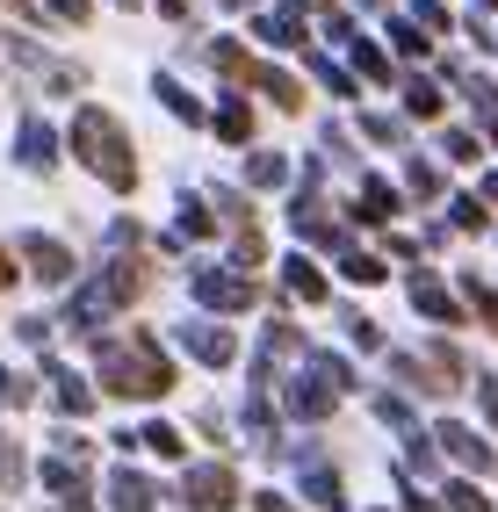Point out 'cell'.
I'll return each instance as SVG.
<instances>
[{
	"label": "cell",
	"mask_w": 498,
	"mask_h": 512,
	"mask_svg": "<svg viewBox=\"0 0 498 512\" xmlns=\"http://www.w3.org/2000/svg\"><path fill=\"white\" fill-rule=\"evenodd\" d=\"M484 412H491V426H498V383H484Z\"/></svg>",
	"instance_id": "obj_32"
},
{
	"label": "cell",
	"mask_w": 498,
	"mask_h": 512,
	"mask_svg": "<svg viewBox=\"0 0 498 512\" xmlns=\"http://www.w3.org/2000/svg\"><path fill=\"white\" fill-rule=\"evenodd\" d=\"M448 505H455V512H491V498H484L477 484H448Z\"/></svg>",
	"instance_id": "obj_21"
},
{
	"label": "cell",
	"mask_w": 498,
	"mask_h": 512,
	"mask_svg": "<svg viewBox=\"0 0 498 512\" xmlns=\"http://www.w3.org/2000/svg\"><path fill=\"white\" fill-rule=\"evenodd\" d=\"M484 202H498V174H491V181H484Z\"/></svg>",
	"instance_id": "obj_35"
},
{
	"label": "cell",
	"mask_w": 498,
	"mask_h": 512,
	"mask_svg": "<svg viewBox=\"0 0 498 512\" xmlns=\"http://www.w3.org/2000/svg\"><path fill=\"white\" fill-rule=\"evenodd\" d=\"M51 383H58V404H65V412H87V383H80V375H65V368H51Z\"/></svg>",
	"instance_id": "obj_16"
},
{
	"label": "cell",
	"mask_w": 498,
	"mask_h": 512,
	"mask_svg": "<svg viewBox=\"0 0 498 512\" xmlns=\"http://www.w3.org/2000/svg\"><path fill=\"white\" fill-rule=\"evenodd\" d=\"M448 210H455V224H462V231H484V202L462 195V202H448Z\"/></svg>",
	"instance_id": "obj_29"
},
{
	"label": "cell",
	"mask_w": 498,
	"mask_h": 512,
	"mask_svg": "<svg viewBox=\"0 0 498 512\" xmlns=\"http://www.w3.org/2000/svg\"><path fill=\"white\" fill-rule=\"evenodd\" d=\"M138 448H152V455L174 462V455H181V433H174V426H145V433H138Z\"/></svg>",
	"instance_id": "obj_17"
},
{
	"label": "cell",
	"mask_w": 498,
	"mask_h": 512,
	"mask_svg": "<svg viewBox=\"0 0 498 512\" xmlns=\"http://www.w3.org/2000/svg\"><path fill=\"white\" fill-rule=\"evenodd\" d=\"M390 210H397V195H390L383 181H361V217H369V224H383Z\"/></svg>",
	"instance_id": "obj_15"
},
{
	"label": "cell",
	"mask_w": 498,
	"mask_h": 512,
	"mask_svg": "<svg viewBox=\"0 0 498 512\" xmlns=\"http://www.w3.org/2000/svg\"><path fill=\"white\" fill-rule=\"evenodd\" d=\"M282 174H289V166H282V152H260V159H253V188H275Z\"/></svg>",
	"instance_id": "obj_22"
},
{
	"label": "cell",
	"mask_w": 498,
	"mask_h": 512,
	"mask_svg": "<svg viewBox=\"0 0 498 512\" xmlns=\"http://www.w3.org/2000/svg\"><path fill=\"white\" fill-rule=\"evenodd\" d=\"M51 8H58L65 22H87V0H51Z\"/></svg>",
	"instance_id": "obj_31"
},
{
	"label": "cell",
	"mask_w": 498,
	"mask_h": 512,
	"mask_svg": "<svg viewBox=\"0 0 498 512\" xmlns=\"http://www.w3.org/2000/svg\"><path fill=\"white\" fill-rule=\"evenodd\" d=\"M412 303L426 318H441V325H462V311H455V296L441 289V282H412Z\"/></svg>",
	"instance_id": "obj_11"
},
{
	"label": "cell",
	"mask_w": 498,
	"mask_h": 512,
	"mask_svg": "<svg viewBox=\"0 0 498 512\" xmlns=\"http://www.w3.org/2000/svg\"><path fill=\"white\" fill-rule=\"evenodd\" d=\"M29 267H37V282H65V275H73V253H65L58 246V238H29Z\"/></svg>",
	"instance_id": "obj_8"
},
{
	"label": "cell",
	"mask_w": 498,
	"mask_h": 512,
	"mask_svg": "<svg viewBox=\"0 0 498 512\" xmlns=\"http://www.w3.org/2000/svg\"><path fill=\"white\" fill-rule=\"evenodd\" d=\"M231 491H239V484H231V469H224V462L188 469V505H195V512H224V505H231Z\"/></svg>",
	"instance_id": "obj_5"
},
{
	"label": "cell",
	"mask_w": 498,
	"mask_h": 512,
	"mask_svg": "<svg viewBox=\"0 0 498 512\" xmlns=\"http://www.w3.org/2000/svg\"><path fill=\"white\" fill-rule=\"evenodd\" d=\"M73 145H80V159L102 174L109 188H138V166H130V145H123V130H116V116H102V109H80L73 116Z\"/></svg>",
	"instance_id": "obj_2"
},
{
	"label": "cell",
	"mask_w": 498,
	"mask_h": 512,
	"mask_svg": "<svg viewBox=\"0 0 498 512\" xmlns=\"http://www.w3.org/2000/svg\"><path fill=\"white\" fill-rule=\"evenodd\" d=\"M434 440H441V448H448V455H455V462H470V469H498V455H491V448H484V440H477V433H470V426H441V433H434Z\"/></svg>",
	"instance_id": "obj_7"
},
{
	"label": "cell",
	"mask_w": 498,
	"mask_h": 512,
	"mask_svg": "<svg viewBox=\"0 0 498 512\" xmlns=\"http://www.w3.org/2000/svg\"><path fill=\"white\" fill-rule=\"evenodd\" d=\"M441 152H448L455 166H470V159H477V138H470V130H448V138H441Z\"/></svg>",
	"instance_id": "obj_23"
},
{
	"label": "cell",
	"mask_w": 498,
	"mask_h": 512,
	"mask_svg": "<svg viewBox=\"0 0 498 512\" xmlns=\"http://www.w3.org/2000/svg\"><path fill=\"white\" fill-rule=\"evenodd\" d=\"M347 383H354V368H347V361H332V354H318V361H311V375L289 390V412H296V419H325L332 404H340V390H347Z\"/></svg>",
	"instance_id": "obj_4"
},
{
	"label": "cell",
	"mask_w": 498,
	"mask_h": 512,
	"mask_svg": "<svg viewBox=\"0 0 498 512\" xmlns=\"http://www.w3.org/2000/svg\"><path fill=\"white\" fill-rule=\"evenodd\" d=\"M138 289H145V260H116V267H109L102 282H87V289L73 296V311H65V325L94 332V325H102L109 311H123V303L138 296Z\"/></svg>",
	"instance_id": "obj_3"
},
{
	"label": "cell",
	"mask_w": 498,
	"mask_h": 512,
	"mask_svg": "<svg viewBox=\"0 0 498 512\" xmlns=\"http://www.w3.org/2000/svg\"><path fill=\"white\" fill-rule=\"evenodd\" d=\"M51 145H58V138H51V123H44V116H22V159H29V166H44V174H51V159H58Z\"/></svg>",
	"instance_id": "obj_10"
},
{
	"label": "cell",
	"mask_w": 498,
	"mask_h": 512,
	"mask_svg": "<svg viewBox=\"0 0 498 512\" xmlns=\"http://www.w3.org/2000/svg\"><path fill=\"white\" fill-rule=\"evenodd\" d=\"M0 484H8V491L22 484V448H15V440H0Z\"/></svg>",
	"instance_id": "obj_24"
},
{
	"label": "cell",
	"mask_w": 498,
	"mask_h": 512,
	"mask_svg": "<svg viewBox=\"0 0 498 512\" xmlns=\"http://www.w3.org/2000/svg\"><path fill=\"white\" fill-rule=\"evenodd\" d=\"M195 296L217 303V311H246V303H253V282H239V275H203V282H195Z\"/></svg>",
	"instance_id": "obj_6"
},
{
	"label": "cell",
	"mask_w": 498,
	"mask_h": 512,
	"mask_svg": "<svg viewBox=\"0 0 498 512\" xmlns=\"http://www.w3.org/2000/svg\"><path fill=\"white\" fill-rule=\"evenodd\" d=\"M347 282H383V260H369V253H347Z\"/></svg>",
	"instance_id": "obj_27"
},
{
	"label": "cell",
	"mask_w": 498,
	"mask_h": 512,
	"mask_svg": "<svg viewBox=\"0 0 498 512\" xmlns=\"http://www.w3.org/2000/svg\"><path fill=\"white\" fill-rule=\"evenodd\" d=\"M224 8H246V0H224Z\"/></svg>",
	"instance_id": "obj_36"
},
{
	"label": "cell",
	"mask_w": 498,
	"mask_h": 512,
	"mask_svg": "<svg viewBox=\"0 0 498 512\" xmlns=\"http://www.w3.org/2000/svg\"><path fill=\"white\" fill-rule=\"evenodd\" d=\"M390 37H397V51H405V58H426V37H419V29H390Z\"/></svg>",
	"instance_id": "obj_30"
},
{
	"label": "cell",
	"mask_w": 498,
	"mask_h": 512,
	"mask_svg": "<svg viewBox=\"0 0 498 512\" xmlns=\"http://www.w3.org/2000/svg\"><path fill=\"white\" fill-rule=\"evenodd\" d=\"M181 339H188V347L203 354L210 368H224L231 354H239V347H231V332H224V325H181Z\"/></svg>",
	"instance_id": "obj_9"
},
{
	"label": "cell",
	"mask_w": 498,
	"mask_h": 512,
	"mask_svg": "<svg viewBox=\"0 0 498 512\" xmlns=\"http://www.w3.org/2000/svg\"><path fill=\"white\" fill-rule=\"evenodd\" d=\"M354 58H361V73H369V80H390V58L376 44H354Z\"/></svg>",
	"instance_id": "obj_28"
},
{
	"label": "cell",
	"mask_w": 498,
	"mask_h": 512,
	"mask_svg": "<svg viewBox=\"0 0 498 512\" xmlns=\"http://www.w3.org/2000/svg\"><path fill=\"white\" fill-rule=\"evenodd\" d=\"M102 383L116 397H166L174 390V361L159 354L152 332H130V339H109L102 347Z\"/></svg>",
	"instance_id": "obj_1"
},
{
	"label": "cell",
	"mask_w": 498,
	"mask_h": 512,
	"mask_svg": "<svg viewBox=\"0 0 498 512\" xmlns=\"http://www.w3.org/2000/svg\"><path fill=\"white\" fill-rule=\"evenodd\" d=\"M8 282H15V267H8V253H0V289H8Z\"/></svg>",
	"instance_id": "obj_34"
},
{
	"label": "cell",
	"mask_w": 498,
	"mask_h": 512,
	"mask_svg": "<svg viewBox=\"0 0 498 512\" xmlns=\"http://www.w3.org/2000/svg\"><path fill=\"white\" fill-rule=\"evenodd\" d=\"M405 101H412V116H441V87H434V80H412Z\"/></svg>",
	"instance_id": "obj_19"
},
{
	"label": "cell",
	"mask_w": 498,
	"mask_h": 512,
	"mask_svg": "<svg viewBox=\"0 0 498 512\" xmlns=\"http://www.w3.org/2000/svg\"><path fill=\"white\" fill-rule=\"evenodd\" d=\"M282 267H289V296L296 303H325V275H318L311 260H282Z\"/></svg>",
	"instance_id": "obj_13"
},
{
	"label": "cell",
	"mask_w": 498,
	"mask_h": 512,
	"mask_svg": "<svg viewBox=\"0 0 498 512\" xmlns=\"http://www.w3.org/2000/svg\"><path fill=\"white\" fill-rule=\"evenodd\" d=\"M159 94H166V109H174L181 123H195V116H203V109H195V101H188V94H181L174 80H159Z\"/></svg>",
	"instance_id": "obj_26"
},
{
	"label": "cell",
	"mask_w": 498,
	"mask_h": 512,
	"mask_svg": "<svg viewBox=\"0 0 498 512\" xmlns=\"http://www.w3.org/2000/svg\"><path fill=\"white\" fill-rule=\"evenodd\" d=\"M260 512H296V505H289V498H275V491H268V498H260Z\"/></svg>",
	"instance_id": "obj_33"
},
{
	"label": "cell",
	"mask_w": 498,
	"mask_h": 512,
	"mask_svg": "<svg viewBox=\"0 0 498 512\" xmlns=\"http://www.w3.org/2000/svg\"><path fill=\"white\" fill-rule=\"evenodd\" d=\"M109 491H116V512H152V484H145V476L116 469V476H109Z\"/></svg>",
	"instance_id": "obj_12"
},
{
	"label": "cell",
	"mask_w": 498,
	"mask_h": 512,
	"mask_svg": "<svg viewBox=\"0 0 498 512\" xmlns=\"http://www.w3.org/2000/svg\"><path fill=\"white\" fill-rule=\"evenodd\" d=\"M304 491H311V505H332V512H340V476L311 469V476H304Z\"/></svg>",
	"instance_id": "obj_18"
},
{
	"label": "cell",
	"mask_w": 498,
	"mask_h": 512,
	"mask_svg": "<svg viewBox=\"0 0 498 512\" xmlns=\"http://www.w3.org/2000/svg\"><path fill=\"white\" fill-rule=\"evenodd\" d=\"M260 44H304V37H296L289 15H260Z\"/></svg>",
	"instance_id": "obj_20"
},
{
	"label": "cell",
	"mask_w": 498,
	"mask_h": 512,
	"mask_svg": "<svg viewBox=\"0 0 498 512\" xmlns=\"http://www.w3.org/2000/svg\"><path fill=\"white\" fill-rule=\"evenodd\" d=\"M470 303H477V311H484V318L498 325V289H491L484 275H470Z\"/></svg>",
	"instance_id": "obj_25"
},
{
	"label": "cell",
	"mask_w": 498,
	"mask_h": 512,
	"mask_svg": "<svg viewBox=\"0 0 498 512\" xmlns=\"http://www.w3.org/2000/svg\"><path fill=\"white\" fill-rule=\"evenodd\" d=\"M217 138H231V145H246V138H253V116H246V101H224V109H217Z\"/></svg>",
	"instance_id": "obj_14"
}]
</instances>
